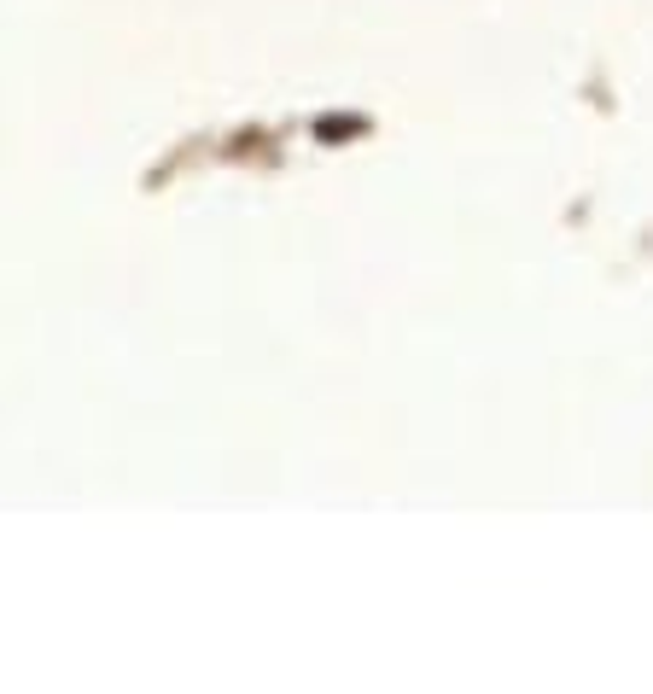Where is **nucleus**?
Returning <instances> with one entry per match:
<instances>
[{"instance_id": "nucleus-1", "label": "nucleus", "mask_w": 653, "mask_h": 694, "mask_svg": "<svg viewBox=\"0 0 653 694\" xmlns=\"http://www.w3.org/2000/svg\"><path fill=\"white\" fill-rule=\"evenodd\" d=\"M339 140V135H356V117H333V123H321V140Z\"/></svg>"}]
</instances>
